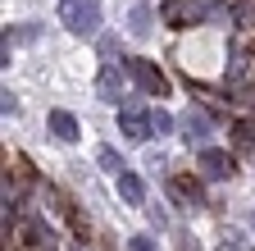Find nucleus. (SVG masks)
Here are the masks:
<instances>
[{
  "mask_svg": "<svg viewBox=\"0 0 255 251\" xmlns=\"http://www.w3.org/2000/svg\"><path fill=\"white\" fill-rule=\"evenodd\" d=\"M128 251H155V242H150V238H146V233H137V238H132V242H128Z\"/></svg>",
  "mask_w": 255,
  "mask_h": 251,
  "instance_id": "14",
  "label": "nucleus"
},
{
  "mask_svg": "<svg viewBox=\"0 0 255 251\" xmlns=\"http://www.w3.org/2000/svg\"><path fill=\"white\" fill-rule=\"evenodd\" d=\"M169 192H173V201H178L182 210H201V206H205L201 187H196V183H187V178H173V183H169Z\"/></svg>",
  "mask_w": 255,
  "mask_h": 251,
  "instance_id": "8",
  "label": "nucleus"
},
{
  "mask_svg": "<svg viewBox=\"0 0 255 251\" xmlns=\"http://www.w3.org/2000/svg\"><path fill=\"white\" fill-rule=\"evenodd\" d=\"M251 224H255V215H251Z\"/></svg>",
  "mask_w": 255,
  "mask_h": 251,
  "instance_id": "17",
  "label": "nucleus"
},
{
  "mask_svg": "<svg viewBox=\"0 0 255 251\" xmlns=\"http://www.w3.org/2000/svg\"><path fill=\"white\" fill-rule=\"evenodd\" d=\"M96 160H101L105 174H123V169H128V165H123V155H119L114 146H101V151H96Z\"/></svg>",
  "mask_w": 255,
  "mask_h": 251,
  "instance_id": "11",
  "label": "nucleus"
},
{
  "mask_svg": "<svg viewBox=\"0 0 255 251\" xmlns=\"http://www.w3.org/2000/svg\"><path fill=\"white\" fill-rule=\"evenodd\" d=\"M178 251H201V247H196V238H187V233H182V238H178Z\"/></svg>",
  "mask_w": 255,
  "mask_h": 251,
  "instance_id": "16",
  "label": "nucleus"
},
{
  "mask_svg": "<svg viewBox=\"0 0 255 251\" xmlns=\"http://www.w3.org/2000/svg\"><path fill=\"white\" fill-rule=\"evenodd\" d=\"M128 32L132 37H150V9L146 5H137L132 14H128Z\"/></svg>",
  "mask_w": 255,
  "mask_h": 251,
  "instance_id": "10",
  "label": "nucleus"
},
{
  "mask_svg": "<svg viewBox=\"0 0 255 251\" xmlns=\"http://www.w3.org/2000/svg\"><path fill=\"white\" fill-rule=\"evenodd\" d=\"M101 55H119V41L114 37H101Z\"/></svg>",
  "mask_w": 255,
  "mask_h": 251,
  "instance_id": "15",
  "label": "nucleus"
},
{
  "mask_svg": "<svg viewBox=\"0 0 255 251\" xmlns=\"http://www.w3.org/2000/svg\"><path fill=\"white\" fill-rule=\"evenodd\" d=\"M59 23L73 37H96L101 32V0H59Z\"/></svg>",
  "mask_w": 255,
  "mask_h": 251,
  "instance_id": "1",
  "label": "nucleus"
},
{
  "mask_svg": "<svg viewBox=\"0 0 255 251\" xmlns=\"http://www.w3.org/2000/svg\"><path fill=\"white\" fill-rule=\"evenodd\" d=\"M119 133H128L132 142H146V137H155L150 110H141V105H132V101H123V105H119Z\"/></svg>",
  "mask_w": 255,
  "mask_h": 251,
  "instance_id": "2",
  "label": "nucleus"
},
{
  "mask_svg": "<svg viewBox=\"0 0 255 251\" xmlns=\"http://www.w3.org/2000/svg\"><path fill=\"white\" fill-rule=\"evenodd\" d=\"M182 137H187V146H196V151H205V146H210V119H205L201 110H191V114H182Z\"/></svg>",
  "mask_w": 255,
  "mask_h": 251,
  "instance_id": "5",
  "label": "nucleus"
},
{
  "mask_svg": "<svg viewBox=\"0 0 255 251\" xmlns=\"http://www.w3.org/2000/svg\"><path fill=\"white\" fill-rule=\"evenodd\" d=\"M114 183H119V197L128 201V206H146V183L132 174V169H123V174H114Z\"/></svg>",
  "mask_w": 255,
  "mask_h": 251,
  "instance_id": "7",
  "label": "nucleus"
},
{
  "mask_svg": "<svg viewBox=\"0 0 255 251\" xmlns=\"http://www.w3.org/2000/svg\"><path fill=\"white\" fill-rule=\"evenodd\" d=\"M219 251H251V247H246V242H242L237 233H228V238H223V242H219Z\"/></svg>",
  "mask_w": 255,
  "mask_h": 251,
  "instance_id": "13",
  "label": "nucleus"
},
{
  "mask_svg": "<svg viewBox=\"0 0 255 251\" xmlns=\"http://www.w3.org/2000/svg\"><path fill=\"white\" fill-rule=\"evenodd\" d=\"M123 64H128V73L137 78V87L146 91V96H169V78L159 73L150 59H123Z\"/></svg>",
  "mask_w": 255,
  "mask_h": 251,
  "instance_id": "3",
  "label": "nucleus"
},
{
  "mask_svg": "<svg viewBox=\"0 0 255 251\" xmlns=\"http://www.w3.org/2000/svg\"><path fill=\"white\" fill-rule=\"evenodd\" d=\"M233 169H237V165H233V155H228V151H219V146H205V151H201V174H205L210 183L233 178Z\"/></svg>",
  "mask_w": 255,
  "mask_h": 251,
  "instance_id": "4",
  "label": "nucleus"
},
{
  "mask_svg": "<svg viewBox=\"0 0 255 251\" xmlns=\"http://www.w3.org/2000/svg\"><path fill=\"white\" fill-rule=\"evenodd\" d=\"M96 96L110 101V105H119V96H123V73H119L114 64L101 69V78H96Z\"/></svg>",
  "mask_w": 255,
  "mask_h": 251,
  "instance_id": "6",
  "label": "nucleus"
},
{
  "mask_svg": "<svg viewBox=\"0 0 255 251\" xmlns=\"http://www.w3.org/2000/svg\"><path fill=\"white\" fill-rule=\"evenodd\" d=\"M50 133H55L59 142H78L82 128H78V119H73L69 110H50Z\"/></svg>",
  "mask_w": 255,
  "mask_h": 251,
  "instance_id": "9",
  "label": "nucleus"
},
{
  "mask_svg": "<svg viewBox=\"0 0 255 251\" xmlns=\"http://www.w3.org/2000/svg\"><path fill=\"white\" fill-rule=\"evenodd\" d=\"M150 123H155V137H164V133L173 128V119H169L164 110H150Z\"/></svg>",
  "mask_w": 255,
  "mask_h": 251,
  "instance_id": "12",
  "label": "nucleus"
}]
</instances>
